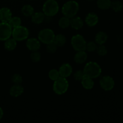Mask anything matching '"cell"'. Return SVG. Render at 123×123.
I'll list each match as a JSON object with an SVG mask.
<instances>
[{
	"label": "cell",
	"instance_id": "6da1fadb",
	"mask_svg": "<svg viewBox=\"0 0 123 123\" xmlns=\"http://www.w3.org/2000/svg\"><path fill=\"white\" fill-rule=\"evenodd\" d=\"M83 71L85 76L91 79L98 78L102 73V68L100 65L93 61H90L86 63Z\"/></svg>",
	"mask_w": 123,
	"mask_h": 123
},
{
	"label": "cell",
	"instance_id": "7a4b0ae2",
	"mask_svg": "<svg viewBox=\"0 0 123 123\" xmlns=\"http://www.w3.org/2000/svg\"><path fill=\"white\" fill-rule=\"evenodd\" d=\"M79 10V5L76 1H68L62 6V13L64 16L71 19L76 15Z\"/></svg>",
	"mask_w": 123,
	"mask_h": 123
},
{
	"label": "cell",
	"instance_id": "3957f363",
	"mask_svg": "<svg viewBox=\"0 0 123 123\" xmlns=\"http://www.w3.org/2000/svg\"><path fill=\"white\" fill-rule=\"evenodd\" d=\"M69 86L68 80L66 78L60 76L58 79L54 80L53 90L58 95H62L67 91Z\"/></svg>",
	"mask_w": 123,
	"mask_h": 123
},
{
	"label": "cell",
	"instance_id": "277c9868",
	"mask_svg": "<svg viewBox=\"0 0 123 123\" xmlns=\"http://www.w3.org/2000/svg\"><path fill=\"white\" fill-rule=\"evenodd\" d=\"M58 11L59 5L55 0H47L43 6V13L48 17L56 15Z\"/></svg>",
	"mask_w": 123,
	"mask_h": 123
},
{
	"label": "cell",
	"instance_id": "5b68a950",
	"mask_svg": "<svg viewBox=\"0 0 123 123\" xmlns=\"http://www.w3.org/2000/svg\"><path fill=\"white\" fill-rule=\"evenodd\" d=\"M29 30L27 28L24 26H19L13 28L12 30V37L17 42L25 40L27 39L29 36Z\"/></svg>",
	"mask_w": 123,
	"mask_h": 123
},
{
	"label": "cell",
	"instance_id": "8992f818",
	"mask_svg": "<svg viewBox=\"0 0 123 123\" xmlns=\"http://www.w3.org/2000/svg\"><path fill=\"white\" fill-rule=\"evenodd\" d=\"M55 33L50 29L45 28L41 30L38 34V38L40 42L44 44H48L54 42Z\"/></svg>",
	"mask_w": 123,
	"mask_h": 123
},
{
	"label": "cell",
	"instance_id": "52a82bcc",
	"mask_svg": "<svg viewBox=\"0 0 123 123\" xmlns=\"http://www.w3.org/2000/svg\"><path fill=\"white\" fill-rule=\"evenodd\" d=\"M71 44L76 51L86 50V42L82 36L80 34L74 35L71 39Z\"/></svg>",
	"mask_w": 123,
	"mask_h": 123
},
{
	"label": "cell",
	"instance_id": "ba28073f",
	"mask_svg": "<svg viewBox=\"0 0 123 123\" xmlns=\"http://www.w3.org/2000/svg\"><path fill=\"white\" fill-rule=\"evenodd\" d=\"M13 28L8 22L0 23V40L5 41L10 38Z\"/></svg>",
	"mask_w": 123,
	"mask_h": 123
},
{
	"label": "cell",
	"instance_id": "9c48e42d",
	"mask_svg": "<svg viewBox=\"0 0 123 123\" xmlns=\"http://www.w3.org/2000/svg\"><path fill=\"white\" fill-rule=\"evenodd\" d=\"M100 85L105 91H111L115 86V81L112 77L105 76L100 80Z\"/></svg>",
	"mask_w": 123,
	"mask_h": 123
},
{
	"label": "cell",
	"instance_id": "30bf717a",
	"mask_svg": "<svg viewBox=\"0 0 123 123\" xmlns=\"http://www.w3.org/2000/svg\"><path fill=\"white\" fill-rule=\"evenodd\" d=\"M26 46L28 49L31 51H37L40 48V42L39 40L36 38H30L26 41Z\"/></svg>",
	"mask_w": 123,
	"mask_h": 123
},
{
	"label": "cell",
	"instance_id": "8fae6325",
	"mask_svg": "<svg viewBox=\"0 0 123 123\" xmlns=\"http://www.w3.org/2000/svg\"><path fill=\"white\" fill-rule=\"evenodd\" d=\"M58 71L60 76L67 78L71 75L73 72V68L70 64L68 63H64L61 65Z\"/></svg>",
	"mask_w": 123,
	"mask_h": 123
},
{
	"label": "cell",
	"instance_id": "7c38bea8",
	"mask_svg": "<svg viewBox=\"0 0 123 123\" xmlns=\"http://www.w3.org/2000/svg\"><path fill=\"white\" fill-rule=\"evenodd\" d=\"M12 18V13L7 7H2L0 9V20L2 22H8Z\"/></svg>",
	"mask_w": 123,
	"mask_h": 123
},
{
	"label": "cell",
	"instance_id": "4fadbf2b",
	"mask_svg": "<svg viewBox=\"0 0 123 123\" xmlns=\"http://www.w3.org/2000/svg\"><path fill=\"white\" fill-rule=\"evenodd\" d=\"M24 91V88L22 85L14 84L10 88L9 90V94L11 96L14 97H18L21 96Z\"/></svg>",
	"mask_w": 123,
	"mask_h": 123
},
{
	"label": "cell",
	"instance_id": "5bb4252c",
	"mask_svg": "<svg viewBox=\"0 0 123 123\" xmlns=\"http://www.w3.org/2000/svg\"><path fill=\"white\" fill-rule=\"evenodd\" d=\"M98 22V17L96 14L93 13H90L86 15L85 18V22L86 25L90 27L95 26Z\"/></svg>",
	"mask_w": 123,
	"mask_h": 123
},
{
	"label": "cell",
	"instance_id": "9a60e30c",
	"mask_svg": "<svg viewBox=\"0 0 123 123\" xmlns=\"http://www.w3.org/2000/svg\"><path fill=\"white\" fill-rule=\"evenodd\" d=\"M70 26L74 30H80L84 26V21L79 17H73L70 19Z\"/></svg>",
	"mask_w": 123,
	"mask_h": 123
},
{
	"label": "cell",
	"instance_id": "2e32d148",
	"mask_svg": "<svg viewBox=\"0 0 123 123\" xmlns=\"http://www.w3.org/2000/svg\"><path fill=\"white\" fill-rule=\"evenodd\" d=\"M87 57V54L85 52V50L77 51V53L74 56V61L78 64H82L86 61Z\"/></svg>",
	"mask_w": 123,
	"mask_h": 123
},
{
	"label": "cell",
	"instance_id": "e0dca14e",
	"mask_svg": "<svg viewBox=\"0 0 123 123\" xmlns=\"http://www.w3.org/2000/svg\"><path fill=\"white\" fill-rule=\"evenodd\" d=\"M45 19V14L43 12H38L34 13L31 16V20L34 24H40Z\"/></svg>",
	"mask_w": 123,
	"mask_h": 123
},
{
	"label": "cell",
	"instance_id": "ac0fdd59",
	"mask_svg": "<svg viewBox=\"0 0 123 123\" xmlns=\"http://www.w3.org/2000/svg\"><path fill=\"white\" fill-rule=\"evenodd\" d=\"M108 35L103 31L97 32L95 37V42L98 44H103L108 40Z\"/></svg>",
	"mask_w": 123,
	"mask_h": 123
},
{
	"label": "cell",
	"instance_id": "d6986e66",
	"mask_svg": "<svg viewBox=\"0 0 123 123\" xmlns=\"http://www.w3.org/2000/svg\"><path fill=\"white\" fill-rule=\"evenodd\" d=\"M17 46V41L13 38H9L5 40L4 48L8 51H12L14 50Z\"/></svg>",
	"mask_w": 123,
	"mask_h": 123
},
{
	"label": "cell",
	"instance_id": "ffe728a7",
	"mask_svg": "<svg viewBox=\"0 0 123 123\" xmlns=\"http://www.w3.org/2000/svg\"><path fill=\"white\" fill-rule=\"evenodd\" d=\"M81 84L85 90H91L94 87V82L91 78L85 76L81 80Z\"/></svg>",
	"mask_w": 123,
	"mask_h": 123
},
{
	"label": "cell",
	"instance_id": "44dd1931",
	"mask_svg": "<svg viewBox=\"0 0 123 123\" xmlns=\"http://www.w3.org/2000/svg\"><path fill=\"white\" fill-rule=\"evenodd\" d=\"M54 43L57 46V47H62L66 44V38L64 35L57 34L55 36Z\"/></svg>",
	"mask_w": 123,
	"mask_h": 123
},
{
	"label": "cell",
	"instance_id": "7402d4cb",
	"mask_svg": "<svg viewBox=\"0 0 123 123\" xmlns=\"http://www.w3.org/2000/svg\"><path fill=\"white\" fill-rule=\"evenodd\" d=\"M111 0H97V5L100 9L106 10L111 8Z\"/></svg>",
	"mask_w": 123,
	"mask_h": 123
},
{
	"label": "cell",
	"instance_id": "603a6c76",
	"mask_svg": "<svg viewBox=\"0 0 123 123\" xmlns=\"http://www.w3.org/2000/svg\"><path fill=\"white\" fill-rule=\"evenodd\" d=\"M21 12L24 16L26 17H30L34 13V9L33 7L31 6V5H25L23 6V7L21 9Z\"/></svg>",
	"mask_w": 123,
	"mask_h": 123
},
{
	"label": "cell",
	"instance_id": "cb8c5ba5",
	"mask_svg": "<svg viewBox=\"0 0 123 123\" xmlns=\"http://www.w3.org/2000/svg\"><path fill=\"white\" fill-rule=\"evenodd\" d=\"M58 25L60 28L66 29L69 27L70 25V19L66 16H63L59 20Z\"/></svg>",
	"mask_w": 123,
	"mask_h": 123
},
{
	"label": "cell",
	"instance_id": "d4e9b609",
	"mask_svg": "<svg viewBox=\"0 0 123 123\" xmlns=\"http://www.w3.org/2000/svg\"><path fill=\"white\" fill-rule=\"evenodd\" d=\"M111 7L112 8L114 12L117 13V12H120L122 10L123 5L121 1H118V0H115V1H114L111 2Z\"/></svg>",
	"mask_w": 123,
	"mask_h": 123
},
{
	"label": "cell",
	"instance_id": "484cf974",
	"mask_svg": "<svg viewBox=\"0 0 123 123\" xmlns=\"http://www.w3.org/2000/svg\"><path fill=\"white\" fill-rule=\"evenodd\" d=\"M8 23L9 24V25H10L12 28H14L18 27V26L21 25L22 20L20 19V18H19V17L14 16L12 17Z\"/></svg>",
	"mask_w": 123,
	"mask_h": 123
},
{
	"label": "cell",
	"instance_id": "4316f807",
	"mask_svg": "<svg viewBox=\"0 0 123 123\" xmlns=\"http://www.w3.org/2000/svg\"><path fill=\"white\" fill-rule=\"evenodd\" d=\"M41 58H42V55L41 54L38 52V50L37 51H32V52L31 54L30 55V58H31V61L33 62H38L41 60Z\"/></svg>",
	"mask_w": 123,
	"mask_h": 123
},
{
	"label": "cell",
	"instance_id": "83f0119b",
	"mask_svg": "<svg viewBox=\"0 0 123 123\" xmlns=\"http://www.w3.org/2000/svg\"><path fill=\"white\" fill-rule=\"evenodd\" d=\"M96 51L97 52V54L99 56H105L108 54V50L103 44H98V46H97Z\"/></svg>",
	"mask_w": 123,
	"mask_h": 123
},
{
	"label": "cell",
	"instance_id": "f1b7e54d",
	"mask_svg": "<svg viewBox=\"0 0 123 123\" xmlns=\"http://www.w3.org/2000/svg\"><path fill=\"white\" fill-rule=\"evenodd\" d=\"M49 78L51 79L52 80H55L57 79H58L60 77V73H59V71L57 70L56 69H52L49 71Z\"/></svg>",
	"mask_w": 123,
	"mask_h": 123
},
{
	"label": "cell",
	"instance_id": "f546056e",
	"mask_svg": "<svg viewBox=\"0 0 123 123\" xmlns=\"http://www.w3.org/2000/svg\"><path fill=\"white\" fill-rule=\"evenodd\" d=\"M97 47V43L93 42H90L88 43H86V50L90 52H92L96 51Z\"/></svg>",
	"mask_w": 123,
	"mask_h": 123
},
{
	"label": "cell",
	"instance_id": "4dcf8cb0",
	"mask_svg": "<svg viewBox=\"0 0 123 123\" xmlns=\"http://www.w3.org/2000/svg\"><path fill=\"white\" fill-rule=\"evenodd\" d=\"M12 80L14 84L17 85H20L23 82L22 77L19 74H14L12 76Z\"/></svg>",
	"mask_w": 123,
	"mask_h": 123
},
{
	"label": "cell",
	"instance_id": "1f68e13d",
	"mask_svg": "<svg viewBox=\"0 0 123 123\" xmlns=\"http://www.w3.org/2000/svg\"><path fill=\"white\" fill-rule=\"evenodd\" d=\"M56 50H57V46L54 42L47 44L46 50L48 51V52L50 53V54H54L56 51Z\"/></svg>",
	"mask_w": 123,
	"mask_h": 123
},
{
	"label": "cell",
	"instance_id": "d6a6232c",
	"mask_svg": "<svg viewBox=\"0 0 123 123\" xmlns=\"http://www.w3.org/2000/svg\"><path fill=\"white\" fill-rule=\"evenodd\" d=\"M85 76V74H84V71L80 70L76 71L74 74V79L76 80H78V81H81Z\"/></svg>",
	"mask_w": 123,
	"mask_h": 123
},
{
	"label": "cell",
	"instance_id": "836d02e7",
	"mask_svg": "<svg viewBox=\"0 0 123 123\" xmlns=\"http://www.w3.org/2000/svg\"><path fill=\"white\" fill-rule=\"evenodd\" d=\"M3 115H4L3 110H2V108L0 107V120L2 118V117H3Z\"/></svg>",
	"mask_w": 123,
	"mask_h": 123
},
{
	"label": "cell",
	"instance_id": "e575fe53",
	"mask_svg": "<svg viewBox=\"0 0 123 123\" xmlns=\"http://www.w3.org/2000/svg\"><path fill=\"white\" fill-rule=\"evenodd\" d=\"M88 1H93V0H88Z\"/></svg>",
	"mask_w": 123,
	"mask_h": 123
}]
</instances>
